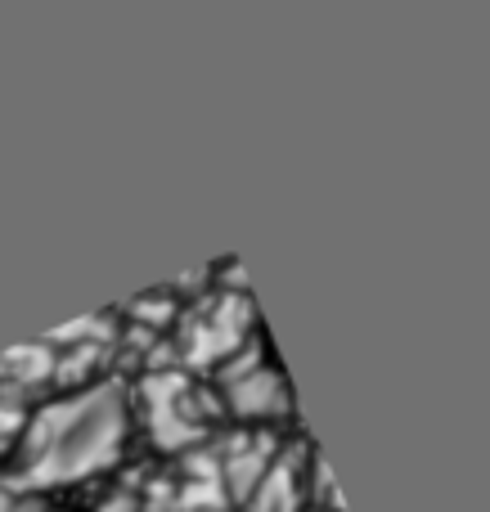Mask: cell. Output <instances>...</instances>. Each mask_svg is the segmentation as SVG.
<instances>
[{
  "label": "cell",
  "instance_id": "cell-1",
  "mask_svg": "<svg viewBox=\"0 0 490 512\" xmlns=\"http://www.w3.org/2000/svg\"><path fill=\"white\" fill-rule=\"evenodd\" d=\"M126 441V387L95 382L77 396L41 405L23 423L14 454V481L27 490H50L108 468Z\"/></svg>",
  "mask_w": 490,
  "mask_h": 512
},
{
  "label": "cell",
  "instance_id": "cell-2",
  "mask_svg": "<svg viewBox=\"0 0 490 512\" xmlns=\"http://www.w3.org/2000/svg\"><path fill=\"white\" fill-rule=\"evenodd\" d=\"M140 396L144 414H149V432L162 450H194L203 441V396L189 387L180 369L149 373Z\"/></svg>",
  "mask_w": 490,
  "mask_h": 512
},
{
  "label": "cell",
  "instance_id": "cell-3",
  "mask_svg": "<svg viewBox=\"0 0 490 512\" xmlns=\"http://www.w3.org/2000/svg\"><path fill=\"white\" fill-rule=\"evenodd\" d=\"M248 324H252L248 297H243V292H221V297L203 301V306L180 324L176 355L185 364L230 360V355L243 346V337H248Z\"/></svg>",
  "mask_w": 490,
  "mask_h": 512
},
{
  "label": "cell",
  "instance_id": "cell-4",
  "mask_svg": "<svg viewBox=\"0 0 490 512\" xmlns=\"http://www.w3.org/2000/svg\"><path fill=\"white\" fill-rule=\"evenodd\" d=\"M225 400H230V409L239 418H279V414H288V405H293L288 382L279 378L270 364H261V369L225 382Z\"/></svg>",
  "mask_w": 490,
  "mask_h": 512
},
{
  "label": "cell",
  "instance_id": "cell-5",
  "mask_svg": "<svg viewBox=\"0 0 490 512\" xmlns=\"http://www.w3.org/2000/svg\"><path fill=\"white\" fill-rule=\"evenodd\" d=\"M216 454H221V486L230 499H248L257 490V481L266 477V468L275 463L270 436H243V441H230Z\"/></svg>",
  "mask_w": 490,
  "mask_h": 512
},
{
  "label": "cell",
  "instance_id": "cell-6",
  "mask_svg": "<svg viewBox=\"0 0 490 512\" xmlns=\"http://www.w3.org/2000/svg\"><path fill=\"white\" fill-rule=\"evenodd\" d=\"M248 504H252V512H297L302 508V450L275 454V463H270L266 477L257 481Z\"/></svg>",
  "mask_w": 490,
  "mask_h": 512
},
{
  "label": "cell",
  "instance_id": "cell-7",
  "mask_svg": "<svg viewBox=\"0 0 490 512\" xmlns=\"http://www.w3.org/2000/svg\"><path fill=\"white\" fill-rule=\"evenodd\" d=\"M54 346L50 342H27V346H14V351L0 355V387L5 391H32L41 382L54 378Z\"/></svg>",
  "mask_w": 490,
  "mask_h": 512
},
{
  "label": "cell",
  "instance_id": "cell-8",
  "mask_svg": "<svg viewBox=\"0 0 490 512\" xmlns=\"http://www.w3.org/2000/svg\"><path fill=\"white\" fill-rule=\"evenodd\" d=\"M108 333H113V324L104 315H86V319H72V324L54 328L45 342L50 346H104Z\"/></svg>",
  "mask_w": 490,
  "mask_h": 512
},
{
  "label": "cell",
  "instance_id": "cell-9",
  "mask_svg": "<svg viewBox=\"0 0 490 512\" xmlns=\"http://www.w3.org/2000/svg\"><path fill=\"white\" fill-rule=\"evenodd\" d=\"M315 504H324V512H342V490L333 481L329 459H315Z\"/></svg>",
  "mask_w": 490,
  "mask_h": 512
},
{
  "label": "cell",
  "instance_id": "cell-10",
  "mask_svg": "<svg viewBox=\"0 0 490 512\" xmlns=\"http://www.w3.org/2000/svg\"><path fill=\"white\" fill-rule=\"evenodd\" d=\"M252 369H261V346H239V351L221 364V387L234 378H243V373H252Z\"/></svg>",
  "mask_w": 490,
  "mask_h": 512
},
{
  "label": "cell",
  "instance_id": "cell-11",
  "mask_svg": "<svg viewBox=\"0 0 490 512\" xmlns=\"http://www.w3.org/2000/svg\"><path fill=\"white\" fill-rule=\"evenodd\" d=\"M135 310H140V315H149L153 324H162V319L171 315V297H167V292H158V297H144V301H135Z\"/></svg>",
  "mask_w": 490,
  "mask_h": 512
},
{
  "label": "cell",
  "instance_id": "cell-12",
  "mask_svg": "<svg viewBox=\"0 0 490 512\" xmlns=\"http://www.w3.org/2000/svg\"><path fill=\"white\" fill-rule=\"evenodd\" d=\"M99 512H140V499H135L131 490H113V495L99 504Z\"/></svg>",
  "mask_w": 490,
  "mask_h": 512
},
{
  "label": "cell",
  "instance_id": "cell-13",
  "mask_svg": "<svg viewBox=\"0 0 490 512\" xmlns=\"http://www.w3.org/2000/svg\"><path fill=\"white\" fill-rule=\"evenodd\" d=\"M0 512H41V504H32V499H18V495H9V490H0Z\"/></svg>",
  "mask_w": 490,
  "mask_h": 512
},
{
  "label": "cell",
  "instance_id": "cell-14",
  "mask_svg": "<svg viewBox=\"0 0 490 512\" xmlns=\"http://www.w3.org/2000/svg\"><path fill=\"white\" fill-rule=\"evenodd\" d=\"M320 512H324V508H320Z\"/></svg>",
  "mask_w": 490,
  "mask_h": 512
}]
</instances>
